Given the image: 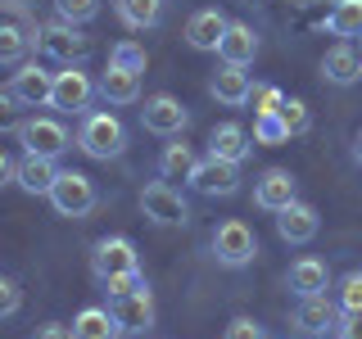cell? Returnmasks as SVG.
<instances>
[{"instance_id": "obj_1", "label": "cell", "mask_w": 362, "mask_h": 339, "mask_svg": "<svg viewBox=\"0 0 362 339\" xmlns=\"http://www.w3.org/2000/svg\"><path fill=\"white\" fill-rule=\"evenodd\" d=\"M77 145H82V154L109 163V158H118L122 150H127V127H122L113 113H86L82 131H77Z\"/></svg>"}, {"instance_id": "obj_2", "label": "cell", "mask_w": 362, "mask_h": 339, "mask_svg": "<svg viewBox=\"0 0 362 339\" xmlns=\"http://www.w3.org/2000/svg\"><path fill=\"white\" fill-rule=\"evenodd\" d=\"M37 50L45 54V59H59V64H82L95 45H90V37L82 28H73V23H50V28H41L37 37Z\"/></svg>"}, {"instance_id": "obj_3", "label": "cell", "mask_w": 362, "mask_h": 339, "mask_svg": "<svg viewBox=\"0 0 362 339\" xmlns=\"http://www.w3.org/2000/svg\"><path fill=\"white\" fill-rule=\"evenodd\" d=\"M213 258H218L222 267H249L258 258V235L249 231L240 218L222 222L218 231H213Z\"/></svg>"}, {"instance_id": "obj_4", "label": "cell", "mask_w": 362, "mask_h": 339, "mask_svg": "<svg viewBox=\"0 0 362 339\" xmlns=\"http://www.w3.org/2000/svg\"><path fill=\"white\" fill-rule=\"evenodd\" d=\"M190 190L204 199H231L240 190V163H226V158H199L195 172H190Z\"/></svg>"}, {"instance_id": "obj_5", "label": "cell", "mask_w": 362, "mask_h": 339, "mask_svg": "<svg viewBox=\"0 0 362 339\" xmlns=\"http://www.w3.org/2000/svg\"><path fill=\"white\" fill-rule=\"evenodd\" d=\"M45 199L54 203L59 218H86V213L95 208V181H90L86 172H59V181L50 186Z\"/></svg>"}, {"instance_id": "obj_6", "label": "cell", "mask_w": 362, "mask_h": 339, "mask_svg": "<svg viewBox=\"0 0 362 339\" xmlns=\"http://www.w3.org/2000/svg\"><path fill=\"white\" fill-rule=\"evenodd\" d=\"M90 271H95L100 280L127 276V271H141L136 244L127 240V235H105V240H95V249H90Z\"/></svg>"}, {"instance_id": "obj_7", "label": "cell", "mask_w": 362, "mask_h": 339, "mask_svg": "<svg viewBox=\"0 0 362 339\" xmlns=\"http://www.w3.org/2000/svg\"><path fill=\"white\" fill-rule=\"evenodd\" d=\"M141 213H145L154 226H186V222H190L186 199H181L177 190L168 186V181H150V186L141 190Z\"/></svg>"}, {"instance_id": "obj_8", "label": "cell", "mask_w": 362, "mask_h": 339, "mask_svg": "<svg viewBox=\"0 0 362 339\" xmlns=\"http://www.w3.org/2000/svg\"><path fill=\"white\" fill-rule=\"evenodd\" d=\"M90 95H95V82L90 73H82L77 64H64V73H54V90H50V109L59 113H86Z\"/></svg>"}, {"instance_id": "obj_9", "label": "cell", "mask_w": 362, "mask_h": 339, "mask_svg": "<svg viewBox=\"0 0 362 339\" xmlns=\"http://www.w3.org/2000/svg\"><path fill=\"white\" fill-rule=\"evenodd\" d=\"M18 141L28 154H45V158H59L68 150V127L59 118H23Z\"/></svg>"}, {"instance_id": "obj_10", "label": "cell", "mask_w": 362, "mask_h": 339, "mask_svg": "<svg viewBox=\"0 0 362 339\" xmlns=\"http://www.w3.org/2000/svg\"><path fill=\"white\" fill-rule=\"evenodd\" d=\"M141 122H145V131H154V136H181L186 122H190V113H186V105H181L177 95H163V90H158V95L145 100Z\"/></svg>"}, {"instance_id": "obj_11", "label": "cell", "mask_w": 362, "mask_h": 339, "mask_svg": "<svg viewBox=\"0 0 362 339\" xmlns=\"http://www.w3.org/2000/svg\"><path fill=\"white\" fill-rule=\"evenodd\" d=\"M109 312L118 316L122 335H145L154 326V299H150V285L136 290V294H122V299H109Z\"/></svg>"}, {"instance_id": "obj_12", "label": "cell", "mask_w": 362, "mask_h": 339, "mask_svg": "<svg viewBox=\"0 0 362 339\" xmlns=\"http://www.w3.org/2000/svg\"><path fill=\"white\" fill-rule=\"evenodd\" d=\"M294 190L299 186H294V177L286 172V167H267V172L254 181V203L263 213H281V208H290V203L299 199Z\"/></svg>"}, {"instance_id": "obj_13", "label": "cell", "mask_w": 362, "mask_h": 339, "mask_svg": "<svg viewBox=\"0 0 362 339\" xmlns=\"http://www.w3.org/2000/svg\"><path fill=\"white\" fill-rule=\"evenodd\" d=\"M9 90L23 100L28 109L50 105V90H54V73H45L41 64H18V73L9 77Z\"/></svg>"}, {"instance_id": "obj_14", "label": "cell", "mask_w": 362, "mask_h": 339, "mask_svg": "<svg viewBox=\"0 0 362 339\" xmlns=\"http://www.w3.org/2000/svg\"><path fill=\"white\" fill-rule=\"evenodd\" d=\"M294 326H299V335H326L339 326V303H331L326 294H308V299H299V308H294Z\"/></svg>"}, {"instance_id": "obj_15", "label": "cell", "mask_w": 362, "mask_h": 339, "mask_svg": "<svg viewBox=\"0 0 362 339\" xmlns=\"http://www.w3.org/2000/svg\"><path fill=\"white\" fill-rule=\"evenodd\" d=\"M249 90H254V82H249V73L240 64H222L218 73L209 77V95L218 100V105H226V109L249 105Z\"/></svg>"}, {"instance_id": "obj_16", "label": "cell", "mask_w": 362, "mask_h": 339, "mask_svg": "<svg viewBox=\"0 0 362 339\" xmlns=\"http://www.w3.org/2000/svg\"><path fill=\"white\" fill-rule=\"evenodd\" d=\"M317 226H322V222H317V208H313V203H303V199H294L290 208L276 213V235L286 244H308L313 235H317Z\"/></svg>"}, {"instance_id": "obj_17", "label": "cell", "mask_w": 362, "mask_h": 339, "mask_svg": "<svg viewBox=\"0 0 362 339\" xmlns=\"http://www.w3.org/2000/svg\"><path fill=\"white\" fill-rule=\"evenodd\" d=\"M95 90L109 100V105H136V100H141V73H132V68H118V64H109L105 73H100Z\"/></svg>"}, {"instance_id": "obj_18", "label": "cell", "mask_w": 362, "mask_h": 339, "mask_svg": "<svg viewBox=\"0 0 362 339\" xmlns=\"http://www.w3.org/2000/svg\"><path fill=\"white\" fill-rule=\"evenodd\" d=\"M14 181L28 190V195H50V186L59 181V167H54V158H45V154H23Z\"/></svg>"}, {"instance_id": "obj_19", "label": "cell", "mask_w": 362, "mask_h": 339, "mask_svg": "<svg viewBox=\"0 0 362 339\" xmlns=\"http://www.w3.org/2000/svg\"><path fill=\"white\" fill-rule=\"evenodd\" d=\"M322 77L331 86H354L358 77H362V54L354 50V45H331L326 50V59H322Z\"/></svg>"}, {"instance_id": "obj_20", "label": "cell", "mask_w": 362, "mask_h": 339, "mask_svg": "<svg viewBox=\"0 0 362 339\" xmlns=\"http://www.w3.org/2000/svg\"><path fill=\"white\" fill-rule=\"evenodd\" d=\"M218 54H222V64H254V54H258V37H254V28L249 23H226V32H222V41H218Z\"/></svg>"}, {"instance_id": "obj_21", "label": "cell", "mask_w": 362, "mask_h": 339, "mask_svg": "<svg viewBox=\"0 0 362 339\" xmlns=\"http://www.w3.org/2000/svg\"><path fill=\"white\" fill-rule=\"evenodd\" d=\"M249 150H254V145H249V131L240 122H222V127H213V136H209V154L226 158V163H245Z\"/></svg>"}, {"instance_id": "obj_22", "label": "cell", "mask_w": 362, "mask_h": 339, "mask_svg": "<svg viewBox=\"0 0 362 339\" xmlns=\"http://www.w3.org/2000/svg\"><path fill=\"white\" fill-rule=\"evenodd\" d=\"M290 290L299 294V299H308V294H326V285H331V271H326L322 258H299V263L290 267Z\"/></svg>"}, {"instance_id": "obj_23", "label": "cell", "mask_w": 362, "mask_h": 339, "mask_svg": "<svg viewBox=\"0 0 362 339\" xmlns=\"http://www.w3.org/2000/svg\"><path fill=\"white\" fill-rule=\"evenodd\" d=\"M222 32H226V18L218 9H195L190 23H186V41L195 45V50H218Z\"/></svg>"}, {"instance_id": "obj_24", "label": "cell", "mask_w": 362, "mask_h": 339, "mask_svg": "<svg viewBox=\"0 0 362 339\" xmlns=\"http://www.w3.org/2000/svg\"><path fill=\"white\" fill-rule=\"evenodd\" d=\"M73 339H122V326L109 308H82L73 321Z\"/></svg>"}, {"instance_id": "obj_25", "label": "cell", "mask_w": 362, "mask_h": 339, "mask_svg": "<svg viewBox=\"0 0 362 339\" xmlns=\"http://www.w3.org/2000/svg\"><path fill=\"white\" fill-rule=\"evenodd\" d=\"M195 150H190L186 141H173L163 154H158V177L163 181H190V172H195Z\"/></svg>"}, {"instance_id": "obj_26", "label": "cell", "mask_w": 362, "mask_h": 339, "mask_svg": "<svg viewBox=\"0 0 362 339\" xmlns=\"http://www.w3.org/2000/svg\"><path fill=\"white\" fill-rule=\"evenodd\" d=\"M322 32H331V37H362V0H335Z\"/></svg>"}, {"instance_id": "obj_27", "label": "cell", "mask_w": 362, "mask_h": 339, "mask_svg": "<svg viewBox=\"0 0 362 339\" xmlns=\"http://www.w3.org/2000/svg\"><path fill=\"white\" fill-rule=\"evenodd\" d=\"M118 14H122L127 28H158L163 0H118Z\"/></svg>"}, {"instance_id": "obj_28", "label": "cell", "mask_w": 362, "mask_h": 339, "mask_svg": "<svg viewBox=\"0 0 362 339\" xmlns=\"http://www.w3.org/2000/svg\"><path fill=\"white\" fill-rule=\"evenodd\" d=\"M32 37L18 28V23H0V64H23Z\"/></svg>"}, {"instance_id": "obj_29", "label": "cell", "mask_w": 362, "mask_h": 339, "mask_svg": "<svg viewBox=\"0 0 362 339\" xmlns=\"http://www.w3.org/2000/svg\"><path fill=\"white\" fill-rule=\"evenodd\" d=\"M290 127L281 122V113H258L254 118V145H286Z\"/></svg>"}, {"instance_id": "obj_30", "label": "cell", "mask_w": 362, "mask_h": 339, "mask_svg": "<svg viewBox=\"0 0 362 339\" xmlns=\"http://www.w3.org/2000/svg\"><path fill=\"white\" fill-rule=\"evenodd\" d=\"M54 14L59 23H73V28H82L100 14V0H54Z\"/></svg>"}, {"instance_id": "obj_31", "label": "cell", "mask_w": 362, "mask_h": 339, "mask_svg": "<svg viewBox=\"0 0 362 339\" xmlns=\"http://www.w3.org/2000/svg\"><path fill=\"white\" fill-rule=\"evenodd\" d=\"M281 122L290 127V136L313 131V113H308V105H303V100H286V105H281Z\"/></svg>"}, {"instance_id": "obj_32", "label": "cell", "mask_w": 362, "mask_h": 339, "mask_svg": "<svg viewBox=\"0 0 362 339\" xmlns=\"http://www.w3.org/2000/svg\"><path fill=\"white\" fill-rule=\"evenodd\" d=\"M109 64L132 68V73H145V45H136V41H118V45L109 50Z\"/></svg>"}, {"instance_id": "obj_33", "label": "cell", "mask_w": 362, "mask_h": 339, "mask_svg": "<svg viewBox=\"0 0 362 339\" xmlns=\"http://www.w3.org/2000/svg\"><path fill=\"white\" fill-rule=\"evenodd\" d=\"M249 105H254V118H258V113H281L286 95H281V86L263 82V86H254V90H249Z\"/></svg>"}, {"instance_id": "obj_34", "label": "cell", "mask_w": 362, "mask_h": 339, "mask_svg": "<svg viewBox=\"0 0 362 339\" xmlns=\"http://www.w3.org/2000/svg\"><path fill=\"white\" fill-rule=\"evenodd\" d=\"M18 109H28V105H23V100H18L9 86H0V131H18V127H23Z\"/></svg>"}, {"instance_id": "obj_35", "label": "cell", "mask_w": 362, "mask_h": 339, "mask_svg": "<svg viewBox=\"0 0 362 339\" xmlns=\"http://www.w3.org/2000/svg\"><path fill=\"white\" fill-rule=\"evenodd\" d=\"M339 312H362V271H349L339 280Z\"/></svg>"}, {"instance_id": "obj_36", "label": "cell", "mask_w": 362, "mask_h": 339, "mask_svg": "<svg viewBox=\"0 0 362 339\" xmlns=\"http://www.w3.org/2000/svg\"><path fill=\"white\" fill-rule=\"evenodd\" d=\"M100 285H105L109 299H122V294L145 290V276H141V271H127V276H109V280H100Z\"/></svg>"}, {"instance_id": "obj_37", "label": "cell", "mask_w": 362, "mask_h": 339, "mask_svg": "<svg viewBox=\"0 0 362 339\" xmlns=\"http://www.w3.org/2000/svg\"><path fill=\"white\" fill-rule=\"evenodd\" d=\"M23 308V285L14 276H0V316H14Z\"/></svg>"}, {"instance_id": "obj_38", "label": "cell", "mask_w": 362, "mask_h": 339, "mask_svg": "<svg viewBox=\"0 0 362 339\" xmlns=\"http://www.w3.org/2000/svg\"><path fill=\"white\" fill-rule=\"evenodd\" d=\"M222 339H267V326H258L254 316H235Z\"/></svg>"}, {"instance_id": "obj_39", "label": "cell", "mask_w": 362, "mask_h": 339, "mask_svg": "<svg viewBox=\"0 0 362 339\" xmlns=\"http://www.w3.org/2000/svg\"><path fill=\"white\" fill-rule=\"evenodd\" d=\"M335 339H362V312H344V321L335 326Z\"/></svg>"}, {"instance_id": "obj_40", "label": "cell", "mask_w": 362, "mask_h": 339, "mask_svg": "<svg viewBox=\"0 0 362 339\" xmlns=\"http://www.w3.org/2000/svg\"><path fill=\"white\" fill-rule=\"evenodd\" d=\"M32 339H73V326H64V321H45L32 331Z\"/></svg>"}, {"instance_id": "obj_41", "label": "cell", "mask_w": 362, "mask_h": 339, "mask_svg": "<svg viewBox=\"0 0 362 339\" xmlns=\"http://www.w3.org/2000/svg\"><path fill=\"white\" fill-rule=\"evenodd\" d=\"M14 172H18V163H14L5 150H0V186H9V181H14Z\"/></svg>"}, {"instance_id": "obj_42", "label": "cell", "mask_w": 362, "mask_h": 339, "mask_svg": "<svg viewBox=\"0 0 362 339\" xmlns=\"http://www.w3.org/2000/svg\"><path fill=\"white\" fill-rule=\"evenodd\" d=\"M354 158H358V167H362V131H358V141H354Z\"/></svg>"}]
</instances>
